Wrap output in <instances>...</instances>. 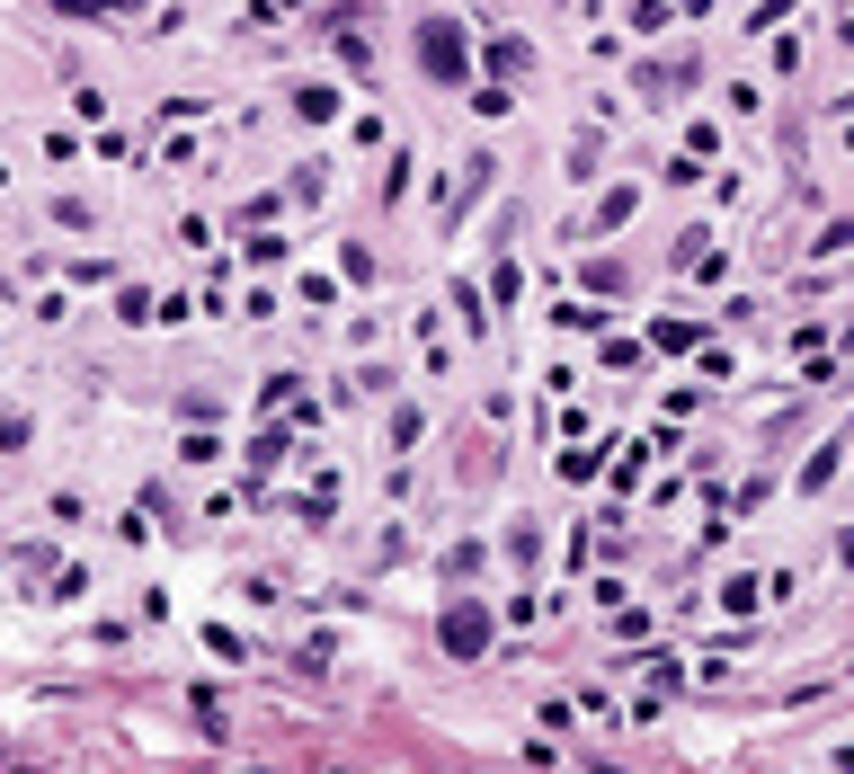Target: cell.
Returning a JSON list of instances; mask_svg holds the SVG:
<instances>
[{
	"label": "cell",
	"instance_id": "cell-2",
	"mask_svg": "<svg viewBox=\"0 0 854 774\" xmlns=\"http://www.w3.org/2000/svg\"><path fill=\"white\" fill-rule=\"evenodd\" d=\"M481 641H490V623H481V606H454V614H445V650H464V659H472V650H481Z\"/></svg>",
	"mask_w": 854,
	"mask_h": 774
},
{
	"label": "cell",
	"instance_id": "cell-1",
	"mask_svg": "<svg viewBox=\"0 0 854 774\" xmlns=\"http://www.w3.org/2000/svg\"><path fill=\"white\" fill-rule=\"evenodd\" d=\"M419 62H428L436 81H464V36H454L445 19H436V27H419Z\"/></svg>",
	"mask_w": 854,
	"mask_h": 774
}]
</instances>
